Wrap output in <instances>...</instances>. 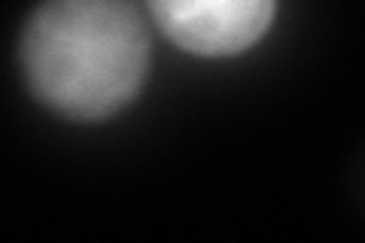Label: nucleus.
<instances>
[{
  "label": "nucleus",
  "mask_w": 365,
  "mask_h": 243,
  "mask_svg": "<svg viewBox=\"0 0 365 243\" xmlns=\"http://www.w3.org/2000/svg\"><path fill=\"white\" fill-rule=\"evenodd\" d=\"M162 33L192 55H237L265 37L277 0H146Z\"/></svg>",
  "instance_id": "obj_2"
},
{
  "label": "nucleus",
  "mask_w": 365,
  "mask_h": 243,
  "mask_svg": "<svg viewBox=\"0 0 365 243\" xmlns=\"http://www.w3.org/2000/svg\"><path fill=\"white\" fill-rule=\"evenodd\" d=\"M31 91L67 119H107L146 79L150 40L128 0H43L21 37Z\"/></svg>",
  "instance_id": "obj_1"
}]
</instances>
